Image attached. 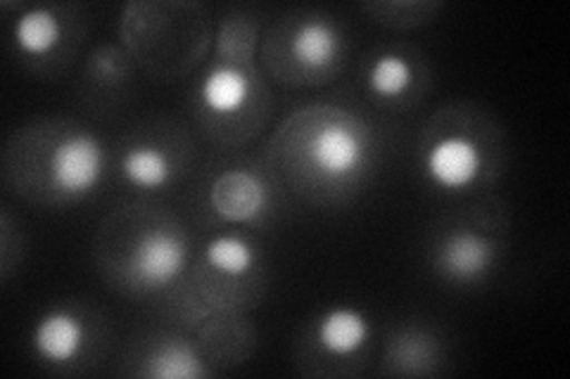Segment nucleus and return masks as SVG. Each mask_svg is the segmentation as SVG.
<instances>
[{"instance_id": "f257e3e1", "label": "nucleus", "mask_w": 570, "mask_h": 379, "mask_svg": "<svg viewBox=\"0 0 570 379\" xmlns=\"http://www.w3.org/2000/svg\"><path fill=\"white\" fill-rule=\"evenodd\" d=\"M368 157L371 138L360 119L335 112L312 121L307 161L318 178L328 183H345L366 167Z\"/></svg>"}, {"instance_id": "f03ea898", "label": "nucleus", "mask_w": 570, "mask_h": 379, "mask_svg": "<svg viewBox=\"0 0 570 379\" xmlns=\"http://www.w3.org/2000/svg\"><path fill=\"white\" fill-rule=\"evenodd\" d=\"M105 169L107 154L102 142L86 131L60 138L58 146L50 150L48 176L52 190L69 200H81L91 195L100 186Z\"/></svg>"}, {"instance_id": "7ed1b4c3", "label": "nucleus", "mask_w": 570, "mask_h": 379, "mask_svg": "<svg viewBox=\"0 0 570 379\" xmlns=\"http://www.w3.org/2000/svg\"><path fill=\"white\" fill-rule=\"evenodd\" d=\"M188 266V245L184 235L167 228H155L140 235L134 255L131 273L134 280L146 290H163L184 276Z\"/></svg>"}, {"instance_id": "20e7f679", "label": "nucleus", "mask_w": 570, "mask_h": 379, "mask_svg": "<svg viewBox=\"0 0 570 379\" xmlns=\"http://www.w3.org/2000/svg\"><path fill=\"white\" fill-rule=\"evenodd\" d=\"M485 157L478 140L466 133H450L438 138L423 154V171L433 186L448 192L471 188L483 173Z\"/></svg>"}, {"instance_id": "39448f33", "label": "nucleus", "mask_w": 570, "mask_h": 379, "mask_svg": "<svg viewBox=\"0 0 570 379\" xmlns=\"http://www.w3.org/2000/svg\"><path fill=\"white\" fill-rule=\"evenodd\" d=\"M209 205L228 223H249L269 205V188L255 171L230 169L214 178Z\"/></svg>"}, {"instance_id": "423d86ee", "label": "nucleus", "mask_w": 570, "mask_h": 379, "mask_svg": "<svg viewBox=\"0 0 570 379\" xmlns=\"http://www.w3.org/2000/svg\"><path fill=\"white\" fill-rule=\"evenodd\" d=\"M497 245L475 230H456L440 242L438 268L444 276L459 282L485 278L497 259Z\"/></svg>"}, {"instance_id": "0eeeda50", "label": "nucleus", "mask_w": 570, "mask_h": 379, "mask_svg": "<svg viewBox=\"0 0 570 379\" xmlns=\"http://www.w3.org/2000/svg\"><path fill=\"white\" fill-rule=\"evenodd\" d=\"M86 345V328L67 309H52L43 313L33 325L31 332V347L39 353V358L48 360V363L65 366L79 358L81 349Z\"/></svg>"}, {"instance_id": "6e6552de", "label": "nucleus", "mask_w": 570, "mask_h": 379, "mask_svg": "<svg viewBox=\"0 0 570 379\" xmlns=\"http://www.w3.org/2000/svg\"><path fill=\"white\" fill-rule=\"evenodd\" d=\"M371 339V320L352 306H333L316 325V341L333 358L360 353Z\"/></svg>"}, {"instance_id": "1a4fd4ad", "label": "nucleus", "mask_w": 570, "mask_h": 379, "mask_svg": "<svg viewBox=\"0 0 570 379\" xmlns=\"http://www.w3.org/2000/svg\"><path fill=\"white\" fill-rule=\"evenodd\" d=\"M200 100L214 117H234L249 100V79L234 64L212 67L200 83Z\"/></svg>"}, {"instance_id": "9d476101", "label": "nucleus", "mask_w": 570, "mask_h": 379, "mask_svg": "<svg viewBox=\"0 0 570 379\" xmlns=\"http://www.w3.org/2000/svg\"><path fill=\"white\" fill-rule=\"evenodd\" d=\"M291 52L302 69H328L341 52V33L328 20H305L291 36Z\"/></svg>"}, {"instance_id": "9b49d317", "label": "nucleus", "mask_w": 570, "mask_h": 379, "mask_svg": "<svg viewBox=\"0 0 570 379\" xmlns=\"http://www.w3.org/2000/svg\"><path fill=\"white\" fill-rule=\"evenodd\" d=\"M119 169L121 176L127 178V183L140 190L165 188L174 173V164L167 150L150 146V142H142V146H134L124 152Z\"/></svg>"}, {"instance_id": "f8f14e48", "label": "nucleus", "mask_w": 570, "mask_h": 379, "mask_svg": "<svg viewBox=\"0 0 570 379\" xmlns=\"http://www.w3.org/2000/svg\"><path fill=\"white\" fill-rule=\"evenodd\" d=\"M62 39V24L50 8H29L17 17L14 43L29 58L50 56Z\"/></svg>"}, {"instance_id": "ddd939ff", "label": "nucleus", "mask_w": 570, "mask_h": 379, "mask_svg": "<svg viewBox=\"0 0 570 379\" xmlns=\"http://www.w3.org/2000/svg\"><path fill=\"white\" fill-rule=\"evenodd\" d=\"M205 261L226 278H243L257 263V251L240 235H217L205 247Z\"/></svg>"}, {"instance_id": "4468645a", "label": "nucleus", "mask_w": 570, "mask_h": 379, "mask_svg": "<svg viewBox=\"0 0 570 379\" xmlns=\"http://www.w3.org/2000/svg\"><path fill=\"white\" fill-rule=\"evenodd\" d=\"M414 77L416 74H414L412 62L402 56H395V52H387V56H381L371 64L366 81H368V90L376 98L395 100L412 88Z\"/></svg>"}, {"instance_id": "2eb2a0df", "label": "nucleus", "mask_w": 570, "mask_h": 379, "mask_svg": "<svg viewBox=\"0 0 570 379\" xmlns=\"http://www.w3.org/2000/svg\"><path fill=\"white\" fill-rule=\"evenodd\" d=\"M146 375L195 379V377H205L207 370H205L198 353H195L190 347L181 345V341H174V345L155 351Z\"/></svg>"}]
</instances>
